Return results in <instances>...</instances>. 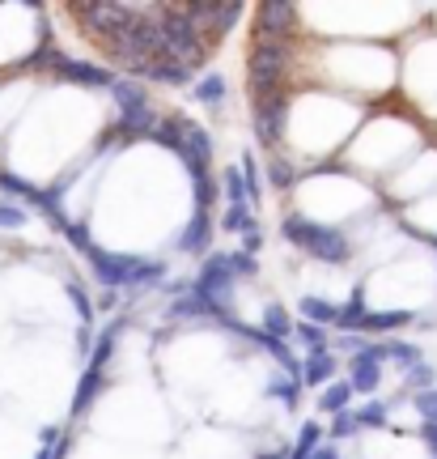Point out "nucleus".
I'll return each mask as SVG.
<instances>
[{
  "mask_svg": "<svg viewBox=\"0 0 437 459\" xmlns=\"http://www.w3.org/2000/svg\"><path fill=\"white\" fill-rule=\"evenodd\" d=\"M153 141L166 149H175L178 158L187 162V175L192 183H212L209 179V162H212V136L195 119L187 115H166L158 119V128H153Z\"/></svg>",
  "mask_w": 437,
  "mask_h": 459,
  "instance_id": "nucleus-1",
  "label": "nucleus"
},
{
  "mask_svg": "<svg viewBox=\"0 0 437 459\" xmlns=\"http://www.w3.org/2000/svg\"><path fill=\"white\" fill-rule=\"evenodd\" d=\"M85 260L94 264V277L107 290H124V285H158L166 277V264L158 260H136V255H115V251H90Z\"/></svg>",
  "mask_w": 437,
  "mask_h": 459,
  "instance_id": "nucleus-2",
  "label": "nucleus"
},
{
  "mask_svg": "<svg viewBox=\"0 0 437 459\" xmlns=\"http://www.w3.org/2000/svg\"><path fill=\"white\" fill-rule=\"evenodd\" d=\"M280 230H285V238H289L293 247L310 251L314 260H323V264H344L353 255V247H348V238H344L340 230L319 226V221H310V217H302V213H289Z\"/></svg>",
  "mask_w": 437,
  "mask_h": 459,
  "instance_id": "nucleus-3",
  "label": "nucleus"
},
{
  "mask_svg": "<svg viewBox=\"0 0 437 459\" xmlns=\"http://www.w3.org/2000/svg\"><path fill=\"white\" fill-rule=\"evenodd\" d=\"M162 48L166 60H178V65L195 68L204 60V30L195 26L183 4H162Z\"/></svg>",
  "mask_w": 437,
  "mask_h": 459,
  "instance_id": "nucleus-4",
  "label": "nucleus"
},
{
  "mask_svg": "<svg viewBox=\"0 0 437 459\" xmlns=\"http://www.w3.org/2000/svg\"><path fill=\"white\" fill-rule=\"evenodd\" d=\"M111 94H115V102H119V124H115L111 132H119V136H153V128H158V115H153V107H149L145 85L115 82Z\"/></svg>",
  "mask_w": 437,
  "mask_h": 459,
  "instance_id": "nucleus-5",
  "label": "nucleus"
},
{
  "mask_svg": "<svg viewBox=\"0 0 437 459\" xmlns=\"http://www.w3.org/2000/svg\"><path fill=\"white\" fill-rule=\"evenodd\" d=\"M195 298L209 307V315L229 319V302H234V268H229V255H209V264L195 277Z\"/></svg>",
  "mask_w": 437,
  "mask_h": 459,
  "instance_id": "nucleus-6",
  "label": "nucleus"
},
{
  "mask_svg": "<svg viewBox=\"0 0 437 459\" xmlns=\"http://www.w3.org/2000/svg\"><path fill=\"white\" fill-rule=\"evenodd\" d=\"M285 68H289V43H268V39H260L255 51H251V90H255V99L280 94L276 82L285 77Z\"/></svg>",
  "mask_w": 437,
  "mask_h": 459,
  "instance_id": "nucleus-7",
  "label": "nucleus"
},
{
  "mask_svg": "<svg viewBox=\"0 0 437 459\" xmlns=\"http://www.w3.org/2000/svg\"><path fill=\"white\" fill-rule=\"evenodd\" d=\"M387 361V344H361L353 353V361H348V387L361 395L378 392V383H382V366Z\"/></svg>",
  "mask_w": 437,
  "mask_h": 459,
  "instance_id": "nucleus-8",
  "label": "nucleus"
},
{
  "mask_svg": "<svg viewBox=\"0 0 437 459\" xmlns=\"http://www.w3.org/2000/svg\"><path fill=\"white\" fill-rule=\"evenodd\" d=\"M285 119H289V99L285 94L255 99V136H260L263 149H276V141L285 136Z\"/></svg>",
  "mask_w": 437,
  "mask_h": 459,
  "instance_id": "nucleus-9",
  "label": "nucleus"
},
{
  "mask_svg": "<svg viewBox=\"0 0 437 459\" xmlns=\"http://www.w3.org/2000/svg\"><path fill=\"white\" fill-rule=\"evenodd\" d=\"M51 68L64 77V82H73V85H90V90H115V77L111 68H102V65H85V60H68V56H51Z\"/></svg>",
  "mask_w": 437,
  "mask_h": 459,
  "instance_id": "nucleus-10",
  "label": "nucleus"
},
{
  "mask_svg": "<svg viewBox=\"0 0 437 459\" xmlns=\"http://www.w3.org/2000/svg\"><path fill=\"white\" fill-rule=\"evenodd\" d=\"M293 22H297V9H293V4H263L260 9V34L268 43H285L293 34Z\"/></svg>",
  "mask_w": 437,
  "mask_h": 459,
  "instance_id": "nucleus-11",
  "label": "nucleus"
},
{
  "mask_svg": "<svg viewBox=\"0 0 437 459\" xmlns=\"http://www.w3.org/2000/svg\"><path fill=\"white\" fill-rule=\"evenodd\" d=\"M336 383V358L331 353H306L302 361V387H331Z\"/></svg>",
  "mask_w": 437,
  "mask_h": 459,
  "instance_id": "nucleus-12",
  "label": "nucleus"
},
{
  "mask_svg": "<svg viewBox=\"0 0 437 459\" xmlns=\"http://www.w3.org/2000/svg\"><path fill=\"white\" fill-rule=\"evenodd\" d=\"M141 77H149V82H158V85H187L195 77V68L178 65V60H158V65L141 68Z\"/></svg>",
  "mask_w": 437,
  "mask_h": 459,
  "instance_id": "nucleus-13",
  "label": "nucleus"
},
{
  "mask_svg": "<svg viewBox=\"0 0 437 459\" xmlns=\"http://www.w3.org/2000/svg\"><path fill=\"white\" fill-rule=\"evenodd\" d=\"M209 238H212L209 213H195L192 226L183 230V238H178V251H187V255H200V251H209Z\"/></svg>",
  "mask_w": 437,
  "mask_h": 459,
  "instance_id": "nucleus-14",
  "label": "nucleus"
},
{
  "mask_svg": "<svg viewBox=\"0 0 437 459\" xmlns=\"http://www.w3.org/2000/svg\"><path fill=\"white\" fill-rule=\"evenodd\" d=\"M365 290H353V298L340 307V315H336V328L344 332H361V324H365Z\"/></svg>",
  "mask_w": 437,
  "mask_h": 459,
  "instance_id": "nucleus-15",
  "label": "nucleus"
},
{
  "mask_svg": "<svg viewBox=\"0 0 437 459\" xmlns=\"http://www.w3.org/2000/svg\"><path fill=\"white\" fill-rule=\"evenodd\" d=\"M263 332L276 336V341H289L293 336V319H289V311H285L280 302H268V307H263Z\"/></svg>",
  "mask_w": 437,
  "mask_h": 459,
  "instance_id": "nucleus-16",
  "label": "nucleus"
},
{
  "mask_svg": "<svg viewBox=\"0 0 437 459\" xmlns=\"http://www.w3.org/2000/svg\"><path fill=\"white\" fill-rule=\"evenodd\" d=\"M412 324V311H370L361 332H395V328H407Z\"/></svg>",
  "mask_w": 437,
  "mask_h": 459,
  "instance_id": "nucleus-17",
  "label": "nucleus"
},
{
  "mask_svg": "<svg viewBox=\"0 0 437 459\" xmlns=\"http://www.w3.org/2000/svg\"><path fill=\"white\" fill-rule=\"evenodd\" d=\"M353 387H348V378L344 383H331V387H323V400H319V409L331 412V417H340V412H348V404H353Z\"/></svg>",
  "mask_w": 437,
  "mask_h": 459,
  "instance_id": "nucleus-18",
  "label": "nucleus"
},
{
  "mask_svg": "<svg viewBox=\"0 0 437 459\" xmlns=\"http://www.w3.org/2000/svg\"><path fill=\"white\" fill-rule=\"evenodd\" d=\"M319 446H323V426H319V421H306V426L297 429V446H293L289 459H310Z\"/></svg>",
  "mask_w": 437,
  "mask_h": 459,
  "instance_id": "nucleus-19",
  "label": "nucleus"
},
{
  "mask_svg": "<svg viewBox=\"0 0 437 459\" xmlns=\"http://www.w3.org/2000/svg\"><path fill=\"white\" fill-rule=\"evenodd\" d=\"M226 200H229V209H251V200H246V179H243V166H226Z\"/></svg>",
  "mask_w": 437,
  "mask_h": 459,
  "instance_id": "nucleus-20",
  "label": "nucleus"
},
{
  "mask_svg": "<svg viewBox=\"0 0 437 459\" xmlns=\"http://www.w3.org/2000/svg\"><path fill=\"white\" fill-rule=\"evenodd\" d=\"M302 315H306L310 324H319V328H327V324H336V315H340V307H331L327 298H302Z\"/></svg>",
  "mask_w": 437,
  "mask_h": 459,
  "instance_id": "nucleus-21",
  "label": "nucleus"
},
{
  "mask_svg": "<svg viewBox=\"0 0 437 459\" xmlns=\"http://www.w3.org/2000/svg\"><path fill=\"white\" fill-rule=\"evenodd\" d=\"M195 99L204 102V107H217V102L226 99V77H221V73L200 77V82H195Z\"/></svg>",
  "mask_w": 437,
  "mask_h": 459,
  "instance_id": "nucleus-22",
  "label": "nucleus"
},
{
  "mask_svg": "<svg viewBox=\"0 0 437 459\" xmlns=\"http://www.w3.org/2000/svg\"><path fill=\"white\" fill-rule=\"evenodd\" d=\"M293 336L306 344L310 353H327V328H319V324L302 319V324H293Z\"/></svg>",
  "mask_w": 437,
  "mask_h": 459,
  "instance_id": "nucleus-23",
  "label": "nucleus"
},
{
  "mask_svg": "<svg viewBox=\"0 0 437 459\" xmlns=\"http://www.w3.org/2000/svg\"><path fill=\"white\" fill-rule=\"evenodd\" d=\"M221 226L229 230V234H255V230H260V221H255V217H251V209H226V217H221Z\"/></svg>",
  "mask_w": 437,
  "mask_h": 459,
  "instance_id": "nucleus-24",
  "label": "nucleus"
},
{
  "mask_svg": "<svg viewBox=\"0 0 437 459\" xmlns=\"http://www.w3.org/2000/svg\"><path fill=\"white\" fill-rule=\"evenodd\" d=\"M404 383H407V387H412L416 395H421V392H433V387H437V370L421 361V366H412V370L404 375Z\"/></svg>",
  "mask_w": 437,
  "mask_h": 459,
  "instance_id": "nucleus-25",
  "label": "nucleus"
},
{
  "mask_svg": "<svg viewBox=\"0 0 437 459\" xmlns=\"http://www.w3.org/2000/svg\"><path fill=\"white\" fill-rule=\"evenodd\" d=\"M387 358L399 361L404 370H412V366H421V349H416V344H407V341H387Z\"/></svg>",
  "mask_w": 437,
  "mask_h": 459,
  "instance_id": "nucleus-26",
  "label": "nucleus"
},
{
  "mask_svg": "<svg viewBox=\"0 0 437 459\" xmlns=\"http://www.w3.org/2000/svg\"><path fill=\"white\" fill-rule=\"evenodd\" d=\"M297 387H302V383L285 375V378H272V383H268V395H272V400H280L285 409H293V404H297Z\"/></svg>",
  "mask_w": 437,
  "mask_h": 459,
  "instance_id": "nucleus-27",
  "label": "nucleus"
},
{
  "mask_svg": "<svg viewBox=\"0 0 437 459\" xmlns=\"http://www.w3.org/2000/svg\"><path fill=\"white\" fill-rule=\"evenodd\" d=\"M387 417H390V404L370 400V404H361V409H356V426H387Z\"/></svg>",
  "mask_w": 437,
  "mask_h": 459,
  "instance_id": "nucleus-28",
  "label": "nucleus"
},
{
  "mask_svg": "<svg viewBox=\"0 0 437 459\" xmlns=\"http://www.w3.org/2000/svg\"><path fill=\"white\" fill-rule=\"evenodd\" d=\"M0 187L4 192H13V196H21V200H39V187L34 183H26V179H17V175H9V170H0Z\"/></svg>",
  "mask_w": 437,
  "mask_h": 459,
  "instance_id": "nucleus-29",
  "label": "nucleus"
},
{
  "mask_svg": "<svg viewBox=\"0 0 437 459\" xmlns=\"http://www.w3.org/2000/svg\"><path fill=\"white\" fill-rule=\"evenodd\" d=\"M229 268H234V277H255L260 273L255 255H246V251H229Z\"/></svg>",
  "mask_w": 437,
  "mask_h": 459,
  "instance_id": "nucleus-30",
  "label": "nucleus"
},
{
  "mask_svg": "<svg viewBox=\"0 0 437 459\" xmlns=\"http://www.w3.org/2000/svg\"><path fill=\"white\" fill-rule=\"evenodd\" d=\"M268 183H272L276 192H285V187H289V183H293V170H289V162H276V158H272V162H268Z\"/></svg>",
  "mask_w": 437,
  "mask_h": 459,
  "instance_id": "nucleus-31",
  "label": "nucleus"
},
{
  "mask_svg": "<svg viewBox=\"0 0 437 459\" xmlns=\"http://www.w3.org/2000/svg\"><path fill=\"white\" fill-rule=\"evenodd\" d=\"M243 179H246V200L255 204L263 187H260V170H255V162H251V158H243Z\"/></svg>",
  "mask_w": 437,
  "mask_h": 459,
  "instance_id": "nucleus-32",
  "label": "nucleus"
},
{
  "mask_svg": "<svg viewBox=\"0 0 437 459\" xmlns=\"http://www.w3.org/2000/svg\"><path fill=\"white\" fill-rule=\"evenodd\" d=\"M68 298H73V307H77V315H81L85 324H90V319H94V307H90V294H85V290L77 285V281L68 285Z\"/></svg>",
  "mask_w": 437,
  "mask_h": 459,
  "instance_id": "nucleus-33",
  "label": "nucleus"
},
{
  "mask_svg": "<svg viewBox=\"0 0 437 459\" xmlns=\"http://www.w3.org/2000/svg\"><path fill=\"white\" fill-rule=\"evenodd\" d=\"M64 238H68V243H73V247H77L81 255H90V251H94V243H90V230H85V226H73V221H68Z\"/></svg>",
  "mask_w": 437,
  "mask_h": 459,
  "instance_id": "nucleus-34",
  "label": "nucleus"
},
{
  "mask_svg": "<svg viewBox=\"0 0 437 459\" xmlns=\"http://www.w3.org/2000/svg\"><path fill=\"white\" fill-rule=\"evenodd\" d=\"M170 315H183V319H195V315H209V307H204V302H200V298H183V302H175V307H170Z\"/></svg>",
  "mask_w": 437,
  "mask_h": 459,
  "instance_id": "nucleus-35",
  "label": "nucleus"
},
{
  "mask_svg": "<svg viewBox=\"0 0 437 459\" xmlns=\"http://www.w3.org/2000/svg\"><path fill=\"white\" fill-rule=\"evenodd\" d=\"M356 429V412H340L336 421H331V438H348Z\"/></svg>",
  "mask_w": 437,
  "mask_h": 459,
  "instance_id": "nucleus-36",
  "label": "nucleus"
},
{
  "mask_svg": "<svg viewBox=\"0 0 437 459\" xmlns=\"http://www.w3.org/2000/svg\"><path fill=\"white\" fill-rule=\"evenodd\" d=\"M21 221H26V213H21V209H13V204H0V226L17 230Z\"/></svg>",
  "mask_w": 437,
  "mask_h": 459,
  "instance_id": "nucleus-37",
  "label": "nucleus"
},
{
  "mask_svg": "<svg viewBox=\"0 0 437 459\" xmlns=\"http://www.w3.org/2000/svg\"><path fill=\"white\" fill-rule=\"evenodd\" d=\"M310 459H340V451H336V446H319Z\"/></svg>",
  "mask_w": 437,
  "mask_h": 459,
  "instance_id": "nucleus-38",
  "label": "nucleus"
},
{
  "mask_svg": "<svg viewBox=\"0 0 437 459\" xmlns=\"http://www.w3.org/2000/svg\"><path fill=\"white\" fill-rule=\"evenodd\" d=\"M421 238H429V243H433V247H437V234H421Z\"/></svg>",
  "mask_w": 437,
  "mask_h": 459,
  "instance_id": "nucleus-39",
  "label": "nucleus"
},
{
  "mask_svg": "<svg viewBox=\"0 0 437 459\" xmlns=\"http://www.w3.org/2000/svg\"><path fill=\"white\" fill-rule=\"evenodd\" d=\"M260 459H285V455H260Z\"/></svg>",
  "mask_w": 437,
  "mask_h": 459,
  "instance_id": "nucleus-40",
  "label": "nucleus"
}]
</instances>
